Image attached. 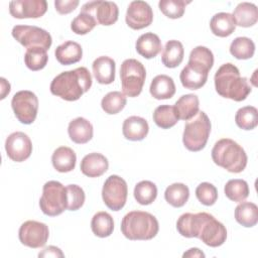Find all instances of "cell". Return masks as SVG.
Returning a JSON list of instances; mask_svg holds the SVG:
<instances>
[{"label": "cell", "mask_w": 258, "mask_h": 258, "mask_svg": "<svg viewBox=\"0 0 258 258\" xmlns=\"http://www.w3.org/2000/svg\"><path fill=\"white\" fill-rule=\"evenodd\" d=\"M177 232L185 238H199L207 246L219 247L226 242V227L205 212L182 214L176 222Z\"/></svg>", "instance_id": "1"}, {"label": "cell", "mask_w": 258, "mask_h": 258, "mask_svg": "<svg viewBox=\"0 0 258 258\" xmlns=\"http://www.w3.org/2000/svg\"><path fill=\"white\" fill-rule=\"evenodd\" d=\"M92 86V76L85 67L66 71L53 78L50 92L66 101H77L87 93Z\"/></svg>", "instance_id": "2"}, {"label": "cell", "mask_w": 258, "mask_h": 258, "mask_svg": "<svg viewBox=\"0 0 258 258\" xmlns=\"http://www.w3.org/2000/svg\"><path fill=\"white\" fill-rule=\"evenodd\" d=\"M214 64V54L210 48L199 45L190 53L187 64L181 70V85L188 90H198L205 86L210 70Z\"/></svg>", "instance_id": "3"}, {"label": "cell", "mask_w": 258, "mask_h": 258, "mask_svg": "<svg viewBox=\"0 0 258 258\" xmlns=\"http://www.w3.org/2000/svg\"><path fill=\"white\" fill-rule=\"evenodd\" d=\"M214 81L216 91L221 97L236 102L244 101L252 90L247 78L241 77L239 69L231 62H226L218 69Z\"/></svg>", "instance_id": "4"}, {"label": "cell", "mask_w": 258, "mask_h": 258, "mask_svg": "<svg viewBox=\"0 0 258 258\" xmlns=\"http://www.w3.org/2000/svg\"><path fill=\"white\" fill-rule=\"evenodd\" d=\"M159 230L157 219L150 213L132 211L126 214L121 222V232L129 240H151Z\"/></svg>", "instance_id": "5"}, {"label": "cell", "mask_w": 258, "mask_h": 258, "mask_svg": "<svg viewBox=\"0 0 258 258\" xmlns=\"http://www.w3.org/2000/svg\"><path fill=\"white\" fill-rule=\"evenodd\" d=\"M212 159L229 172H242L247 165V154L237 142L230 138L218 140L212 149Z\"/></svg>", "instance_id": "6"}, {"label": "cell", "mask_w": 258, "mask_h": 258, "mask_svg": "<svg viewBox=\"0 0 258 258\" xmlns=\"http://www.w3.org/2000/svg\"><path fill=\"white\" fill-rule=\"evenodd\" d=\"M211 133V121L204 111L199 113L184 125L182 142L184 147L192 152L205 148Z\"/></svg>", "instance_id": "7"}, {"label": "cell", "mask_w": 258, "mask_h": 258, "mask_svg": "<svg viewBox=\"0 0 258 258\" xmlns=\"http://www.w3.org/2000/svg\"><path fill=\"white\" fill-rule=\"evenodd\" d=\"M146 78L144 66L135 58L125 59L120 68L122 93L130 98L140 95Z\"/></svg>", "instance_id": "8"}, {"label": "cell", "mask_w": 258, "mask_h": 258, "mask_svg": "<svg viewBox=\"0 0 258 258\" xmlns=\"http://www.w3.org/2000/svg\"><path fill=\"white\" fill-rule=\"evenodd\" d=\"M39 207L46 216L55 217L60 215L67 210V188L56 180L45 182L42 187Z\"/></svg>", "instance_id": "9"}, {"label": "cell", "mask_w": 258, "mask_h": 258, "mask_svg": "<svg viewBox=\"0 0 258 258\" xmlns=\"http://www.w3.org/2000/svg\"><path fill=\"white\" fill-rule=\"evenodd\" d=\"M11 33L26 49L41 47L47 50L52 43L51 35L46 30L33 25H15Z\"/></svg>", "instance_id": "10"}, {"label": "cell", "mask_w": 258, "mask_h": 258, "mask_svg": "<svg viewBox=\"0 0 258 258\" xmlns=\"http://www.w3.org/2000/svg\"><path fill=\"white\" fill-rule=\"evenodd\" d=\"M128 196L127 182L119 175L112 174L104 182L102 199L112 211H120L126 204Z\"/></svg>", "instance_id": "11"}, {"label": "cell", "mask_w": 258, "mask_h": 258, "mask_svg": "<svg viewBox=\"0 0 258 258\" xmlns=\"http://www.w3.org/2000/svg\"><path fill=\"white\" fill-rule=\"evenodd\" d=\"M11 107L18 121L28 125L33 123L37 116L38 99L31 91H19L12 97Z\"/></svg>", "instance_id": "12"}, {"label": "cell", "mask_w": 258, "mask_h": 258, "mask_svg": "<svg viewBox=\"0 0 258 258\" xmlns=\"http://www.w3.org/2000/svg\"><path fill=\"white\" fill-rule=\"evenodd\" d=\"M49 230L44 223L29 220L24 222L18 231V237L21 244L29 248H40L48 240Z\"/></svg>", "instance_id": "13"}, {"label": "cell", "mask_w": 258, "mask_h": 258, "mask_svg": "<svg viewBox=\"0 0 258 258\" xmlns=\"http://www.w3.org/2000/svg\"><path fill=\"white\" fill-rule=\"evenodd\" d=\"M81 12H87L94 16L101 25H112L118 20L119 9L116 3L111 1H90L82 6Z\"/></svg>", "instance_id": "14"}, {"label": "cell", "mask_w": 258, "mask_h": 258, "mask_svg": "<svg viewBox=\"0 0 258 258\" xmlns=\"http://www.w3.org/2000/svg\"><path fill=\"white\" fill-rule=\"evenodd\" d=\"M125 21L127 25L134 30L143 29L149 26L153 21L152 8L145 1H132L128 5Z\"/></svg>", "instance_id": "15"}, {"label": "cell", "mask_w": 258, "mask_h": 258, "mask_svg": "<svg viewBox=\"0 0 258 258\" xmlns=\"http://www.w3.org/2000/svg\"><path fill=\"white\" fill-rule=\"evenodd\" d=\"M5 150L7 156L11 160L22 162L30 156L32 152V143L25 133L16 131L6 138Z\"/></svg>", "instance_id": "16"}, {"label": "cell", "mask_w": 258, "mask_h": 258, "mask_svg": "<svg viewBox=\"0 0 258 258\" xmlns=\"http://www.w3.org/2000/svg\"><path fill=\"white\" fill-rule=\"evenodd\" d=\"M47 10L45 0H15L9 3V12L14 18H39Z\"/></svg>", "instance_id": "17"}, {"label": "cell", "mask_w": 258, "mask_h": 258, "mask_svg": "<svg viewBox=\"0 0 258 258\" xmlns=\"http://www.w3.org/2000/svg\"><path fill=\"white\" fill-rule=\"evenodd\" d=\"M108 159L98 152H92L84 156L80 165L83 174L89 177L101 176L108 170Z\"/></svg>", "instance_id": "18"}, {"label": "cell", "mask_w": 258, "mask_h": 258, "mask_svg": "<svg viewBox=\"0 0 258 258\" xmlns=\"http://www.w3.org/2000/svg\"><path fill=\"white\" fill-rule=\"evenodd\" d=\"M93 75L97 82L102 85H109L115 80L116 63L113 58L102 55L97 57L92 64Z\"/></svg>", "instance_id": "19"}, {"label": "cell", "mask_w": 258, "mask_h": 258, "mask_svg": "<svg viewBox=\"0 0 258 258\" xmlns=\"http://www.w3.org/2000/svg\"><path fill=\"white\" fill-rule=\"evenodd\" d=\"M149 131L147 121L139 116H130L123 122L122 132L126 139L130 141L143 140Z\"/></svg>", "instance_id": "20"}, {"label": "cell", "mask_w": 258, "mask_h": 258, "mask_svg": "<svg viewBox=\"0 0 258 258\" xmlns=\"http://www.w3.org/2000/svg\"><path fill=\"white\" fill-rule=\"evenodd\" d=\"M68 133L73 142L85 144L93 138V125L87 119L78 117L69 123Z\"/></svg>", "instance_id": "21"}, {"label": "cell", "mask_w": 258, "mask_h": 258, "mask_svg": "<svg viewBox=\"0 0 258 258\" xmlns=\"http://www.w3.org/2000/svg\"><path fill=\"white\" fill-rule=\"evenodd\" d=\"M137 52L145 58L155 57L162 48L159 36L153 32H146L138 37L135 43Z\"/></svg>", "instance_id": "22"}, {"label": "cell", "mask_w": 258, "mask_h": 258, "mask_svg": "<svg viewBox=\"0 0 258 258\" xmlns=\"http://www.w3.org/2000/svg\"><path fill=\"white\" fill-rule=\"evenodd\" d=\"M54 55L56 60L62 66H70L82 59L83 49L82 46L73 40L64 41L59 44L55 50Z\"/></svg>", "instance_id": "23"}, {"label": "cell", "mask_w": 258, "mask_h": 258, "mask_svg": "<svg viewBox=\"0 0 258 258\" xmlns=\"http://www.w3.org/2000/svg\"><path fill=\"white\" fill-rule=\"evenodd\" d=\"M149 92L157 100H166L175 94V84L167 75H158L151 81Z\"/></svg>", "instance_id": "24"}, {"label": "cell", "mask_w": 258, "mask_h": 258, "mask_svg": "<svg viewBox=\"0 0 258 258\" xmlns=\"http://www.w3.org/2000/svg\"><path fill=\"white\" fill-rule=\"evenodd\" d=\"M77 155L75 151L68 146L57 147L51 156V162L54 169L58 172H70L76 166Z\"/></svg>", "instance_id": "25"}, {"label": "cell", "mask_w": 258, "mask_h": 258, "mask_svg": "<svg viewBox=\"0 0 258 258\" xmlns=\"http://www.w3.org/2000/svg\"><path fill=\"white\" fill-rule=\"evenodd\" d=\"M178 119L188 121L194 118L200 109L199 97L194 94L182 95L173 105Z\"/></svg>", "instance_id": "26"}, {"label": "cell", "mask_w": 258, "mask_h": 258, "mask_svg": "<svg viewBox=\"0 0 258 258\" xmlns=\"http://www.w3.org/2000/svg\"><path fill=\"white\" fill-rule=\"evenodd\" d=\"M232 15L236 25L241 27H250L258 20V9L253 3L241 2L236 6Z\"/></svg>", "instance_id": "27"}, {"label": "cell", "mask_w": 258, "mask_h": 258, "mask_svg": "<svg viewBox=\"0 0 258 258\" xmlns=\"http://www.w3.org/2000/svg\"><path fill=\"white\" fill-rule=\"evenodd\" d=\"M210 27L216 36L227 37L234 32L236 28V22L231 13L220 12L212 17L210 21Z\"/></svg>", "instance_id": "28"}, {"label": "cell", "mask_w": 258, "mask_h": 258, "mask_svg": "<svg viewBox=\"0 0 258 258\" xmlns=\"http://www.w3.org/2000/svg\"><path fill=\"white\" fill-rule=\"evenodd\" d=\"M184 55V49L183 45L180 41L171 39L168 40L163 48L162 54H161V61L162 63L169 69H173L178 67Z\"/></svg>", "instance_id": "29"}, {"label": "cell", "mask_w": 258, "mask_h": 258, "mask_svg": "<svg viewBox=\"0 0 258 258\" xmlns=\"http://www.w3.org/2000/svg\"><path fill=\"white\" fill-rule=\"evenodd\" d=\"M235 220L246 228L255 226L258 222V207L251 202H241L235 209Z\"/></svg>", "instance_id": "30"}, {"label": "cell", "mask_w": 258, "mask_h": 258, "mask_svg": "<svg viewBox=\"0 0 258 258\" xmlns=\"http://www.w3.org/2000/svg\"><path fill=\"white\" fill-rule=\"evenodd\" d=\"M91 229L97 237H109L114 230V221L112 216L107 212L96 213L91 221Z\"/></svg>", "instance_id": "31"}, {"label": "cell", "mask_w": 258, "mask_h": 258, "mask_svg": "<svg viewBox=\"0 0 258 258\" xmlns=\"http://www.w3.org/2000/svg\"><path fill=\"white\" fill-rule=\"evenodd\" d=\"M189 198L187 185L181 182H174L168 185L164 191L165 201L174 208L183 207Z\"/></svg>", "instance_id": "32"}, {"label": "cell", "mask_w": 258, "mask_h": 258, "mask_svg": "<svg viewBox=\"0 0 258 258\" xmlns=\"http://www.w3.org/2000/svg\"><path fill=\"white\" fill-rule=\"evenodd\" d=\"M174 106L160 105L153 112V121L161 129H169L178 122Z\"/></svg>", "instance_id": "33"}, {"label": "cell", "mask_w": 258, "mask_h": 258, "mask_svg": "<svg viewBox=\"0 0 258 258\" xmlns=\"http://www.w3.org/2000/svg\"><path fill=\"white\" fill-rule=\"evenodd\" d=\"M255 44L246 36L236 37L230 44V53L237 59H249L254 55Z\"/></svg>", "instance_id": "34"}, {"label": "cell", "mask_w": 258, "mask_h": 258, "mask_svg": "<svg viewBox=\"0 0 258 258\" xmlns=\"http://www.w3.org/2000/svg\"><path fill=\"white\" fill-rule=\"evenodd\" d=\"M226 197L235 203L245 201L249 196V186L247 181L240 178L230 179L224 187Z\"/></svg>", "instance_id": "35"}, {"label": "cell", "mask_w": 258, "mask_h": 258, "mask_svg": "<svg viewBox=\"0 0 258 258\" xmlns=\"http://www.w3.org/2000/svg\"><path fill=\"white\" fill-rule=\"evenodd\" d=\"M126 103L127 99L123 93L119 91H113L109 92L105 95V97H103L101 101V107L105 113L114 115L122 111L126 106Z\"/></svg>", "instance_id": "36"}, {"label": "cell", "mask_w": 258, "mask_h": 258, "mask_svg": "<svg viewBox=\"0 0 258 258\" xmlns=\"http://www.w3.org/2000/svg\"><path fill=\"white\" fill-rule=\"evenodd\" d=\"M134 198L138 204L147 206L152 204L157 197V187L150 180H142L134 187Z\"/></svg>", "instance_id": "37"}, {"label": "cell", "mask_w": 258, "mask_h": 258, "mask_svg": "<svg viewBox=\"0 0 258 258\" xmlns=\"http://www.w3.org/2000/svg\"><path fill=\"white\" fill-rule=\"evenodd\" d=\"M237 126L243 130H252L258 124V111L253 106L240 108L235 115Z\"/></svg>", "instance_id": "38"}, {"label": "cell", "mask_w": 258, "mask_h": 258, "mask_svg": "<svg viewBox=\"0 0 258 258\" xmlns=\"http://www.w3.org/2000/svg\"><path fill=\"white\" fill-rule=\"evenodd\" d=\"M47 60V50L41 47L26 49V52L24 54V62L26 67L33 72L42 70L46 66Z\"/></svg>", "instance_id": "39"}, {"label": "cell", "mask_w": 258, "mask_h": 258, "mask_svg": "<svg viewBox=\"0 0 258 258\" xmlns=\"http://www.w3.org/2000/svg\"><path fill=\"white\" fill-rule=\"evenodd\" d=\"M189 3L190 1L184 0H160L158 7L166 17L177 19L183 15L185 6Z\"/></svg>", "instance_id": "40"}, {"label": "cell", "mask_w": 258, "mask_h": 258, "mask_svg": "<svg viewBox=\"0 0 258 258\" xmlns=\"http://www.w3.org/2000/svg\"><path fill=\"white\" fill-rule=\"evenodd\" d=\"M97 25V21L91 14L87 12H80L71 23V29L76 34L84 35L89 33Z\"/></svg>", "instance_id": "41"}, {"label": "cell", "mask_w": 258, "mask_h": 258, "mask_svg": "<svg viewBox=\"0 0 258 258\" xmlns=\"http://www.w3.org/2000/svg\"><path fill=\"white\" fill-rule=\"evenodd\" d=\"M67 188V210L77 211L81 209L85 203V191L78 184H69Z\"/></svg>", "instance_id": "42"}, {"label": "cell", "mask_w": 258, "mask_h": 258, "mask_svg": "<svg viewBox=\"0 0 258 258\" xmlns=\"http://www.w3.org/2000/svg\"><path fill=\"white\" fill-rule=\"evenodd\" d=\"M196 196L199 202L205 206H213L218 200V190L210 182H202L196 188Z\"/></svg>", "instance_id": "43"}, {"label": "cell", "mask_w": 258, "mask_h": 258, "mask_svg": "<svg viewBox=\"0 0 258 258\" xmlns=\"http://www.w3.org/2000/svg\"><path fill=\"white\" fill-rule=\"evenodd\" d=\"M79 5L78 0H55L54 7L59 14H69Z\"/></svg>", "instance_id": "44"}, {"label": "cell", "mask_w": 258, "mask_h": 258, "mask_svg": "<svg viewBox=\"0 0 258 258\" xmlns=\"http://www.w3.org/2000/svg\"><path fill=\"white\" fill-rule=\"evenodd\" d=\"M39 257H63V253L59 248L54 246H48L38 254Z\"/></svg>", "instance_id": "45"}, {"label": "cell", "mask_w": 258, "mask_h": 258, "mask_svg": "<svg viewBox=\"0 0 258 258\" xmlns=\"http://www.w3.org/2000/svg\"><path fill=\"white\" fill-rule=\"evenodd\" d=\"M183 258L185 257H205V254L199 248H190L182 255Z\"/></svg>", "instance_id": "46"}, {"label": "cell", "mask_w": 258, "mask_h": 258, "mask_svg": "<svg viewBox=\"0 0 258 258\" xmlns=\"http://www.w3.org/2000/svg\"><path fill=\"white\" fill-rule=\"evenodd\" d=\"M0 83H1V97H0V99L2 100L6 97L7 94H9L10 84L4 78H0Z\"/></svg>", "instance_id": "47"}]
</instances>
